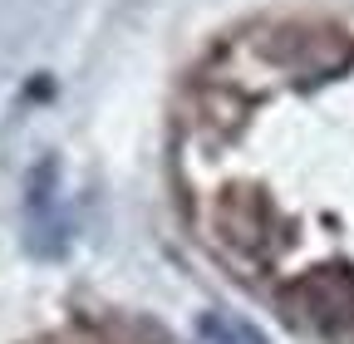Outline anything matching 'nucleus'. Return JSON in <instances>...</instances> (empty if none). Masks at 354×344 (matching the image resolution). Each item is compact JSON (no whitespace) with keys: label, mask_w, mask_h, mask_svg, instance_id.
<instances>
[{"label":"nucleus","mask_w":354,"mask_h":344,"mask_svg":"<svg viewBox=\"0 0 354 344\" xmlns=\"http://www.w3.org/2000/svg\"><path fill=\"white\" fill-rule=\"evenodd\" d=\"M295 295L305 300V315H310L315 329H344V325H354V280L349 276H335V271L315 276V280H305Z\"/></svg>","instance_id":"obj_1"}]
</instances>
